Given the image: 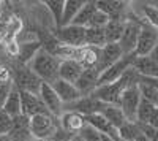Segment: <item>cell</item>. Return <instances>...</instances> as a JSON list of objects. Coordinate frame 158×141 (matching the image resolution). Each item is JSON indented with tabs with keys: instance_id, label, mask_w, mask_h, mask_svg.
Here are the masks:
<instances>
[{
	"instance_id": "1",
	"label": "cell",
	"mask_w": 158,
	"mask_h": 141,
	"mask_svg": "<svg viewBox=\"0 0 158 141\" xmlns=\"http://www.w3.org/2000/svg\"><path fill=\"white\" fill-rule=\"evenodd\" d=\"M29 68L38 76L43 83L54 84L60 79V59L54 54L48 53L46 49H41L35 56V59L29 63Z\"/></svg>"
},
{
	"instance_id": "2",
	"label": "cell",
	"mask_w": 158,
	"mask_h": 141,
	"mask_svg": "<svg viewBox=\"0 0 158 141\" xmlns=\"http://www.w3.org/2000/svg\"><path fill=\"white\" fill-rule=\"evenodd\" d=\"M8 65L13 71V83H15L16 89H19L21 92H30V94L40 95L43 81L27 65H19L15 60H11Z\"/></svg>"
},
{
	"instance_id": "3",
	"label": "cell",
	"mask_w": 158,
	"mask_h": 141,
	"mask_svg": "<svg viewBox=\"0 0 158 141\" xmlns=\"http://www.w3.org/2000/svg\"><path fill=\"white\" fill-rule=\"evenodd\" d=\"M60 127V119L52 114H38L30 118V130L38 141H51Z\"/></svg>"
},
{
	"instance_id": "4",
	"label": "cell",
	"mask_w": 158,
	"mask_h": 141,
	"mask_svg": "<svg viewBox=\"0 0 158 141\" xmlns=\"http://www.w3.org/2000/svg\"><path fill=\"white\" fill-rule=\"evenodd\" d=\"M54 36L63 46H70V48H84L85 46V29L79 27V25H74V24L56 29Z\"/></svg>"
},
{
	"instance_id": "5",
	"label": "cell",
	"mask_w": 158,
	"mask_h": 141,
	"mask_svg": "<svg viewBox=\"0 0 158 141\" xmlns=\"http://www.w3.org/2000/svg\"><path fill=\"white\" fill-rule=\"evenodd\" d=\"M136 54H130V56H123L118 62H115L114 65H111L108 70H104L100 75L98 79V86H104V84H112L115 81H118L122 76L133 67V63L136 60Z\"/></svg>"
},
{
	"instance_id": "6",
	"label": "cell",
	"mask_w": 158,
	"mask_h": 141,
	"mask_svg": "<svg viewBox=\"0 0 158 141\" xmlns=\"http://www.w3.org/2000/svg\"><path fill=\"white\" fill-rule=\"evenodd\" d=\"M158 46V30L155 27H152L150 24L144 22L141 27V33L138 38V45H136V51L135 54L138 57H146L150 56L152 51Z\"/></svg>"
},
{
	"instance_id": "7",
	"label": "cell",
	"mask_w": 158,
	"mask_h": 141,
	"mask_svg": "<svg viewBox=\"0 0 158 141\" xmlns=\"http://www.w3.org/2000/svg\"><path fill=\"white\" fill-rule=\"evenodd\" d=\"M141 100H142V97H141L138 84L130 86L123 92L118 106L122 108L123 114L127 116V119L130 122H136V116H138V109H139V105H141Z\"/></svg>"
},
{
	"instance_id": "8",
	"label": "cell",
	"mask_w": 158,
	"mask_h": 141,
	"mask_svg": "<svg viewBox=\"0 0 158 141\" xmlns=\"http://www.w3.org/2000/svg\"><path fill=\"white\" fill-rule=\"evenodd\" d=\"M123 51L118 43H109L106 46H103L98 49V62H97V71L101 75L104 70H108L111 65H114L115 62H118L123 57Z\"/></svg>"
},
{
	"instance_id": "9",
	"label": "cell",
	"mask_w": 158,
	"mask_h": 141,
	"mask_svg": "<svg viewBox=\"0 0 158 141\" xmlns=\"http://www.w3.org/2000/svg\"><path fill=\"white\" fill-rule=\"evenodd\" d=\"M104 106H106V103L100 101L94 95H87V97H81L71 105H67L65 106V111H74V113L82 114L84 118H87V116H92V114L101 113Z\"/></svg>"
},
{
	"instance_id": "10",
	"label": "cell",
	"mask_w": 158,
	"mask_h": 141,
	"mask_svg": "<svg viewBox=\"0 0 158 141\" xmlns=\"http://www.w3.org/2000/svg\"><path fill=\"white\" fill-rule=\"evenodd\" d=\"M40 97H41L43 103L46 105L48 111L52 114V116L60 118L62 114L65 113V105H63V101L60 100V97L57 95L56 89L52 87V84L43 83L41 91H40Z\"/></svg>"
},
{
	"instance_id": "11",
	"label": "cell",
	"mask_w": 158,
	"mask_h": 141,
	"mask_svg": "<svg viewBox=\"0 0 158 141\" xmlns=\"http://www.w3.org/2000/svg\"><path fill=\"white\" fill-rule=\"evenodd\" d=\"M21 100H22V114L27 118H33L38 114H51L43 103V100L36 94L30 92H21Z\"/></svg>"
},
{
	"instance_id": "12",
	"label": "cell",
	"mask_w": 158,
	"mask_h": 141,
	"mask_svg": "<svg viewBox=\"0 0 158 141\" xmlns=\"http://www.w3.org/2000/svg\"><path fill=\"white\" fill-rule=\"evenodd\" d=\"M8 138L10 141H38L30 130V118L21 114L13 119V129L8 133Z\"/></svg>"
},
{
	"instance_id": "13",
	"label": "cell",
	"mask_w": 158,
	"mask_h": 141,
	"mask_svg": "<svg viewBox=\"0 0 158 141\" xmlns=\"http://www.w3.org/2000/svg\"><path fill=\"white\" fill-rule=\"evenodd\" d=\"M97 8L104 11L111 19H117V21H123L130 11V3L127 2H112V0H97Z\"/></svg>"
},
{
	"instance_id": "14",
	"label": "cell",
	"mask_w": 158,
	"mask_h": 141,
	"mask_svg": "<svg viewBox=\"0 0 158 141\" xmlns=\"http://www.w3.org/2000/svg\"><path fill=\"white\" fill-rule=\"evenodd\" d=\"M87 124L92 125L95 130H98L101 135H106L115 141H120V138H118V130L115 129L114 125H111V122L103 116L101 113H97V114H92V116H87L85 118Z\"/></svg>"
},
{
	"instance_id": "15",
	"label": "cell",
	"mask_w": 158,
	"mask_h": 141,
	"mask_svg": "<svg viewBox=\"0 0 158 141\" xmlns=\"http://www.w3.org/2000/svg\"><path fill=\"white\" fill-rule=\"evenodd\" d=\"M52 87L56 89L57 95L60 97V100L63 101V105H71L74 103L76 100H79L82 95L79 92V89L76 87V84L73 83H68V81H63V79H59L57 83L52 84Z\"/></svg>"
},
{
	"instance_id": "16",
	"label": "cell",
	"mask_w": 158,
	"mask_h": 141,
	"mask_svg": "<svg viewBox=\"0 0 158 141\" xmlns=\"http://www.w3.org/2000/svg\"><path fill=\"white\" fill-rule=\"evenodd\" d=\"M59 119H60L62 129L70 132V133H74V135H77L87 125L85 118L82 116V114L74 113V111H65Z\"/></svg>"
},
{
	"instance_id": "17",
	"label": "cell",
	"mask_w": 158,
	"mask_h": 141,
	"mask_svg": "<svg viewBox=\"0 0 158 141\" xmlns=\"http://www.w3.org/2000/svg\"><path fill=\"white\" fill-rule=\"evenodd\" d=\"M98 79H100V73L97 71V68L85 70L81 78L77 79L76 87L79 89V92H81L82 97L92 95L95 92V89L98 87Z\"/></svg>"
},
{
	"instance_id": "18",
	"label": "cell",
	"mask_w": 158,
	"mask_h": 141,
	"mask_svg": "<svg viewBox=\"0 0 158 141\" xmlns=\"http://www.w3.org/2000/svg\"><path fill=\"white\" fill-rule=\"evenodd\" d=\"M84 71H85L84 67L79 62H76V60H60V71H59V75H60V79H63V81L76 84Z\"/></svg>"
},
{
	"instance_id": "19",
	"label": "cell",
	"mask_w": 158,
	"mask_h": 141,
	"mask_svg": "<svg viewBox=\"0 0 158 141\" xmlns=\"http://www.w3.org/2000/svg\"><path fill=\"white\" fill-rule=\"evenodd\" d=\"M43 49V43L36 40V41H30V43H22L19 46V54L16 59H11L15 60L16 63H19V65H27L35 59V56L40 53V51Z\"/></svg>"
},
{
	"instance_id": "20",
	"label": "cell",
	"mask_w": 158,
	"mask_h": 141,
	"mask_svg": "<svg viewBox=\"0 0 158 141\" xmlns=\"http://www.w3.org/2000/svg\"><path fill=\"white\" fill-rule=\"evenodd\" d=\"M133 68L144 78H158V63L150 56L136 57Z\"/></svg>"
},
{
	"instance_id": "21",
	"label": "cell",
	"mask_w": 158,
	"mask_h": 141,
	"mask_svg": "<svg viewBox=\"0 0 158 141\" xmlns=\"http://www.w3.org/2000/svg\"><path fill=\"white\" fill-rule=\"evenodd\" d=\"M101 114L111 122V125L115 127L117 130L120 129L122 125H125L127 122H130V121L127 119V116L123 114L122 108L118 106V105H106V106L103 108Z\"/></svg>"
},
{
	"instance_id": "22",
	"label": "cell",
	"mask_w": 158,
	"mask_h": 141,
	"mask_svg": "<svg viewBox=\"0 0 158 141\" xmlns=\"http://www.w3.org/2000/svg\"><path fill=\"white\" fill-rule=\"evenodd\" d=\"M2 109L5 113H8L13 119L21 116V114H22V100H21V91H19V89H16V87L13 89L11 95L5 101V105L2 106Z\"/></svg>"
},
{
	"instance_id": "23",
	"label": "cell",
	"mask_w": 158,
	"mask_h": 141,
	"mask_svg": "<svg viewBox=\"0 0 158 141\" xmlns=\"http://www.w3.org/2000/svg\"><path fill=\"white\" fill-rule=\"evenodd\" d=\"M106 45H108V41H106V32H104V29H97V27L85 29V46L100 49Z\"/></svg>"
},
{
	"instance_id": "24",
	"label": "cell",
	"mask_w": 158,
	"mask_h": 141,
	"mask_svg": "<svg viewBox=\"0 0 158 141\" xmlns=\"http://www.w3.org/2000/svg\"><path fill=\"white\" fill-rule=\"evenodd\" d=\"M97 10H98V8H97V3H95V2H85V5L82 6L81 11L77 13V16L74 18V21H73L71 24L87 29L89 25H90L92 18H94V15L97 13Z\"/></svg>"
},
{
	"instance_id": "25",
	"label": "cell",
	"mask_w": 158,
	"mask_h": 141,
	"mask_svg": "<svg viewBox=\"0 0 158 141\" xmlns=\"http://www.w3.org/2000/svg\"><path fill=\"white\" fill-rule=\"evenodd\" d=\"M125 30V19L123 21H117V19H111V22L104 27L106 32V41L109 43H120V38L123 35Z\"/></svg>"
},
{
	"instance_id": "26",
	"label": "cell",
	"mask_w": 158,
	"mask_h": 141,
	"mask_svg": "<svg viewBox=\"0 0 158 141\" xmlns=\"http://www.w3.org/2000/svg\"><path fill=\"white\" fill-rule=\"evenodd\" d=\"M84 5H85V0H67V2H65L62 27H63V25H70L74 21V18L77 16V13L82 10Z\"/></svg>"
},
{
	"instance_id": "27",
	"label": "cell",
	"mask_w": 158,
	"mask_h": 141,
	"mask_svg": "<svg viewBox=\"0 0 158 141\" xmlns=\"http://www.w3.org/2000/svg\"><path fill=\"white\" fill-rule=\"evenodd\" d=\"M46 10L49 11V16L54 21L56 27H62V21H63V11H65V2L62 0H48L43 3Z\"/></svg>"
},
{
	"instance_id": "28",
	"label": "cell",
	"mask_w": 158,
	"mask_h": 141,
	"mask_svg": "<svg viewBox=\"0 0 158 141\" xmlns=\"http://www.w3.org/2000/svg\"><path fill=\"white\" fill-rule=\"evenodd\" d=\"M141 135V127L138 122H127L118 129V138L122 141H136Z\"/></svg>"
},
{
	"instance_id": "29",
	"label": "cell",
	"mask_w": 158,
	"mask_h": 141,
	"mask_svg": "<svg viewBox=\"0 0 158 141\" xmlns=\"http://www.w3.org/2000/svg\"><path fill=\"white\" fill-rule=\"evenodd\" d=\"M155 109H156V105H153V103H150V101L142 98L141 100V105H139V109H138L136 122L138 124H149L152 114L155 113Z\"/></svg>"
},
{
	"instance_id": "30",
	"label": "cell",
	"mask_w": 158,
	"mask_h": 141,
	"mask_svg": "<svg viewBox=\"0 0 158 141\" xmlns=\"http://www.w3.org/2000/svg\"><path fill=\"white\" fill-rule=\"evenodd\" d=\"M138 86H139L141 97L144 100H147V101H150V103L158 106V89L153 87L152 84H147V83H139Z\"/></svg>"
},
{
	"instance_id": "31",
	"label": "cell",
	"mask_w": 158,
	"mask_h": 141,
	"mask_svg": "<svg viewBox=\"0 0 158 141\" xmlns=\"http://www.w3.org/2000/svg\"><path fill=\"white\" fill-rule=\"evenodd\" d=\"M142 18L146 19L147 24H150L152 27H155L158 30V6L155 5H144L142 6Z\"/></svg>"
},
{
	"instance_id": "32",
	"label": "cell",
	"mask_w": 158,
	"mask_h": 141,
	"mask_svg": "<svg viewBox=\"0 0 158 141\" xmlns=\"http://www.w3.org/2000/svg\"><path fill=\"white\" fill-rule=\"evenodd\" d=\"M109 22H111V18L106 15V13L101 11V10H97V13L94 15V18H92V21H90V25H89V27L104 29Z\"/></svg>"
},
{
	"instance_id": "33",
	"label": "cell",
	"mask_w": 158,
	"mask_h": 141,
	"mask_svg": "<svg viewBox=\"0 0 158 141\" xmlns=\"http://www.w3.org/2000/svg\"><path fill=\"white\" fill-rule=\"evenodd\" d=\"M77 135L81 136L84 141H103V135H101L98 130H95L92 125H89V124H87Z\"/></svg>"
},
{
	"instance_id": "34",
	"label": "cell",
	"mask_w": 158,
	"mask_h": 141,
	"mask_svg": "<svg viewBox=\"0 0 158 141\" xmlns=\"http://www.w3.org/2000/svg\"><path fill=\"white\" fill-rule=\"evenodd\" d=\"M13 129V118L0 108V135H8Z\"/></svg>"
},
{
	"instance_id": "35",
	"label": "cell",
	"mask_w": 158,
	"mask_h": 141,
	"mask_svg": "<svg viewBox=\"0 0 158 141\" xmlns=\"http://www.w3.org/2000/svg\"><path fill=\"white\" fill-rule=\"evenodd\" d=\"M13 89H15V83H6V84H0V108L5 105V101L11 95Z\"/></svg>"
},
{
	"instance_id": "36",
	"label": "cell",
	"mask_w": 158,
	"mask_h": 141,
	"mask_svg": "<svg viewBox=\"0 0 158 141\" xmlns=\"http://www.w3.org/2000/svg\"><path fill=\"white\" fill-rule=\"evenodd\" d=\"M139 127H141V132L150 141H158V129L156 127H152L149 124H139Z\"/></svg>"
},
{
	"instance_id": "37",
	"label": "cell",
	"mask_w": 158,
	"mask_h": 141,
	"mask_svg": "<svg viewBox=\"0 0 158 141\" xmlns=\"http://www.w3.org/2000/svg\"><path fill=\"white\" fill-rule=\"evenodd\" d=\"M6 83H13V71L10 65H2L0 63V84H6Z\"/></svg>"
},
{
	"instance_id": "38",
	"label": "cell",
	"mask_w": 158,
	"mask_h": 141,
	"mask_svg": "<svg viewBox=\"0 0 158 141\" xmlns=\"http://www.w3.org/2000/svg\"><path fill=\"white\" fill-rule=\"evenodd\" d=\"M150 57H152V59H153V60H155V62L158 63V46H156V48H155V49L152 51V54H150Z\"/></svg>"
},
{
	"instance_id": "39",
	"label": "cell",
	"mask_w": 158,
	"mask_h": 141,
	"mask_svg": "<svg viewBox=\"0 0 158 141\" xmlns=\"http://www.w3.org/2000/svg\"><path fill=\"white\" fill-rule=\"evenodd\" d=\"M136 141H150V139H149V138H147L146 135H144V133L141 132V135L138 136V139H136Z\"/></svg>"
},
{
	"instance_id": "40",
	"label": "cell",
	"mask_w": 158,
	"mask_h": 141,
	"mask_svg": "<svg viewBox=\"0 0 158 141\" xmlns=\"http://www.w3.org/2000/svg\"><path fill=\"white\" fill-rule=\"evenodd\" d=\"M70 141H84V139H82L81 136H79V135H76V136H73V138H71Z\"/></svg>"
},
{
	"instance_id": "41",
	"label": "cell",
	"mask_w": 158,
	"mask_h": 141,
	"mask_svg": "<svg viewBox=\"0 0 158 141\" xmlns=\"http://www.w3.org/2000/svg\"><path fill=\"white\" fill-rule=\"evenodd\" d=\"M0 141H10L8 135H0Z\"/></svg>"
},
{
	"instance_id": "42",
	"label": "cell",
	"mask_w": 158,
	"mask_h": 141,
	"mask_svg": "<svg viewBox=\"0 0 158 141\" xmlns=\"http://www.w3.org/2000/svg\"><path fill=\"white\" fill-rule=\"evenodd\" d=\"M103 141H115V139H112V138H109L106 135H103Z\"/></svg>"
},
{
	"instance_id": "43",
	"label": "cell",
	"mask_w": 158,
	"mask_h": 141,
	"mask_svg": "<svg viewBox=\"0 0 158 141\" xmlns=\"http://www.w3.org/2000/svg\"><path fill=\"white\" fill-rule=\"evenodd\" d=\"M120 141H122V139H120Z\"/></svg>"
}]
</instances>
